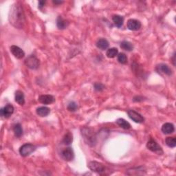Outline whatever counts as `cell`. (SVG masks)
<instances>
[{"instance_id": "17", "label": "cell", "mask_w": 176, "mask_h": 176, "mask_svg": "<svg viewBox=\"0 0 176 176\" xmlns=\"http://www.w3.org/2000/svg\"><path fill=\"white\" fill-rule=\"evenodd\" d=\"M15 101L20 105L25 104V97L23 92L20 90H17L15 92Z\"/></svg>"}, {"instance_id": "18", "label": "cell", "mask_w": 176, "mask_h": 176, "mask_svg": "<svg viewBox=\"0 0 176 176\" xmlns=\"http://www.w3.org/2000/svg\"><path fill=\"white\" fill-rule=\"evenodd\" d=\"M96 45H97V47H98V48L102 50H105L108 48L109 42L107 39H103V38H101V39H99L97 41Z\"/></svg>"}, {"instance_id": "8", "label": "cell", "mask_w": 176, "mask_h": 176, "mask_svg": "<svg viewBox=\"0 0 176 176\" xmlns=\"http://www.w3.org/2000/svg\"><path fill=\"white\" fill-rule=\"evenodd\" d=\"M62 158L65 160V161H72L74 158V153L73 149L71 147H68L63 149L61 153Z\"/></svg>"}, {"instance_id": "11", "label": "cell", "mask_w": 176, "mask_h": 176, "mask_svg": "<svg viewBox=\"0 0 176 176\" xmlns=\"http://www.w3.org/2000/svg\"><path fill=\"white\" fill-rule=\"evenodd\" d=\"M141 26H142L141 22L138 20L131 19V20H128L127 21V28L128 29L130 30L137 31L140 29Z\"/></svg>"}, {"instance_id": "26", "label": "cell", "mask_w": 176, "mask_h": 176, "mask_svg": "<svg viewBox=\"0 0 176 176\" xmlns=\"http://www.w3.org/2000/svg\"><path fill=\"white\" fill-rule=\"evenodd\" d=\"M118 61L121 64H126L127 63V57L124 53H120L118 54Z\"/></svg>"}, {"instance_id": "3", "label": "cell", "mask_w": 176, "mask_h": 176, "mask_svg": "<svg viewBox=\"0 0 176 176\" xmlns=\"http://www.w3.org/2000/svg\"><path fill=\"white\" fill-rule=\"evenodd\" d=\"M88 167L91 171L97 173V174L100 175H106L107 172L108 171H107L106 167H105L104 165L97 161L89 162L88 164Z\"/></svg>"}, {"instance_id": "14", "label": "cell", "mask_w": 176, "mask_h": 176, "mask_svg": "<svg viewBox=\"0 0 176 176\" xmlns=\"http://www.w3.org/2000/svg\"><path fill=\"white\" fill-rule=\"evenodd\" d=\"M36 112L38 116L41 117H46L50 113V109L47 107H39L36 110Z\"/></svg>"}, {"instance_id": "15", "label": "cell", "mask_w": 176, "mask_h": 176, "mask_svg": "<svg viewBox=\"0 0 176 176\" xmlns=\"http://www.w3.org/2000/svg\"><path fill=\"white\" fill-rule=\"evenodd\" d=\"M175 127L172 123H166L162 127V132L165 134H171L174 132Z\"/></svg>"}, {"instance_id": "23", "label": "cell", "mask_w": 176, "mask_h": 176, "mask_svg": "<svg viewBox=\"0 0 176 176\" xmlns=\"http://www.w3.org/2000/svg\"><path fill=\"white\" fill-rule=\"evenodd\" d=\"M120 47L124 50L128 51V52H130V51H132L133 50V44L127 41H123V42H121Z\"/></svg>"}, {"instance_id": "29", "label": "cell", "mask_w": 176, "mask_h": 176, "mask_svg": "<svg viewBox=\"0 0 176 176\" xmlns=\"http://www.w3.org/2000/svg\"><path fill=\"white\" fill-rule=\"evenodd\" d=\"M133 102H140V101H143V97H140V96H136L133 98Z\"/></svg>"}, {"instance_id": "4", "label": "cell", "mask_w": 176, "mask_h": 176, "mask_svg": "<svg viewBox=\"0 0 176 176\" xmlns=\"http://www.w3.org/2000/svg\"><path fill=\"white\" fill-rule=\"evenodd\" d=\"M25 64L28 68L31 70H37L40 65L39 60L34 54H31L25 60Z\"/></svg>"}, {"instance_id": "21", "label": "cell", "mask_w": 176, "mask_h": 176, "mask_svg": "<svg viewBox=\"0 0 176 176\" xmlns=\"http://www.w3.org/2000/svg\"><path fill=\"white\" fill-rule=\"evenodd\" d=\"M116 124L124 129H129L131 128V124L123 118H118L116 120Z\"/></svg>"}, {"instance_id": "13", "label": "cell", "mask_w": 176, "mask_h": 176, "mask_svg": "<svg viewBox=\"0 0 176 176\" xmlns=\"http://www.w3.org/2000/svg\"><path fill=\"white\" fill-rule=\"evenodd\" d=\"M38 100L43 105H49L53 103L55 101V98L52 95L50 94H44V95H41L40 97L38 98Z\"/></svg>"}, {"instance_id": "5", "label": "cell", "mask_w": 176, "mask_h": 176, "mask_svg": "<svg viewBox=\"0 0 176 176\" xmlns=\"http://www.w3.org/2000/svg\"><path fill=\"white\" fill-rule=\"evenodd\" d=\"M35 150H36V147L33 144L26 143L20 147V153L21 156L27 157L30 156L32 153H33Z\"/></svg>"}, {"instance_id": "25", "label": "cell", "mask_w": 176, "mask_h": 176, "mask_svg": "<svg viewBox=\"0 0 176 176\" xmlns=\"http://www.w3.org/2000/svg\"><path fill=\"white\" fill-rule=\"evenodd\" d=\"M166 145L171 148H174L176 146V139L175 137H167L165 140Z\"/></svg>"}, {"instance_id": "7", "label": "cell", "mask_w": 176, "mask_h": 176, "mask_svg": "<svg viewBox=\"0 0 176 176\" xmlns=\"http://www.w3.org/2000/svg\"><path fill=\"white\" fill-rule=\"evenodd\" d=\"M127 114L131 119L136 123H144V121H145V118H144L142 115L136 112V111L134 110H128Z\"/></svg>"}, {"instance_id": "30", "label": "cell", "mask_w": 176, "mask_h": 176, "mask_svg": "<svg viewBox=\"0 0 176 176\" xmlns=\"http://www.w3.org/2000/svg\"><path fill=\"white\" fill-rule=\"evenodd\" d=\"M45 4H46V1H39V4H38V5H39V6H38V7H39V8L41 9L44 6Z\"/></svg>"}, {"instance_id": "2", "label": "cell", "mask_w": 176, "mask_h": 176, "mask_svg": "<svg viewBox=\"0 0 176 176\" xmlns=\"http://www.w3.org/2000/svg\"><path fill=\"white\" fill-rule=\"evenodd\" d=\"M81 134L85 142L89 146L94 147L97 143V136L94 131L90 127H83L81 129Z\"/></svg>"}, {"instance_id": "28", "label": "cell", "mask_w": 176, "mask_h": 176, "mask_svg": "<svg viewBox=\"0 0 176 176\" xmlns=\"http://www.w3.org/2000/svg\"><path fill=\"white\" fill-rule=\"evenodd\" d=\"M94 87L95 90L97 92H102L105 89V85L101 83H95Z\"/></svg>"}, {"instance_id": "20", "label": "cell", "mask_w": 176, "mask_h": 176, "mask_svg": "<svg viewBox=\"0 0 176 176\" xmlns=\"http://www.w3.org/2000/svg\"><path fill=\"white\" fill-rule=\"evenodd\" d=\"M72 141H73L72 134L70 132H68L65 134V135H64L63 138L62 143L65 145H71Z\"/></svg>"}, {"instance_id": "19", "label": "cell", "mask_w": 176, "mask_h": 176, "mask_svg": "<svg viewBox=\"0 0 176 176\" xmlns=\"http://www.w3.org/2000/svg\"><path fill=\"white\" fill-rule=\"evenodd\" d=\"M112 21L114 22V25H116V27L121 28L123 26V23H124V17L120 15H113Z\"/></svg>"}, {"instance_id": "1", "label": "cell", "mask_w": 176, "mask_h": 176, "mask_svg": "<svg viewBox=\"0 0 176 176\" xmlns=\"http://www.w3.org/2000/svg\"><path fill=\"white\" fill-rule=\"evenodd\" d=\"M8 20L10 23L16 28H23L25 24V15L24 8L20 3L12 4L9 11Z\"/></svg>"}, {"instance_id": "27", "label": "cell", "mask_w": 176, "mask_h": 176, "mask_svg": "<svg viewBox=\"0 0 176 176\" xmlns=\"http://www.w3.org/2000/svg\"><path fill=\"white\" fill-rule=\"evenodd\" d=\"M78 108V105L75 102L72 101L68 105V110L70 111H75Z\"/></svg>"}, {"instance_id": "10", "label": "cell", "mask_w": 176, "mask_h": 176, "mask_svg": "<svg viewBox=\"0 0 176 176\" xmlns=\"http://www.w3.org/2000/svg\"><path fill=\"white\" fill-rule=\"evenodd\" d=\"M14 107L11 104L6 105L4 107H3L1 110V116L6 118H10L12 114L14 113Z\"/></svg>"}, {"instance_id": "9", "label": "cell", "mask_w": 176, "mask_h": 176, "mask_svg": "<svg viewBox=\"0 0 176 176\" xmlns=\"http://www.w3.org/2000/svg\"><path fill=\"white\" fill-rule=\"evenodd\" d=\"M10 50L11 53L12 54V55H13L15 58H17L18 59H23L25 56V52H24V50L17 46H11Z\"/></svg>"}, {"instance_id": "22", "label": "cell", "mask_w": 176, "mask_h": 176, "mask_svg": "<svg viewBox=\"0 0 176 176\" xmlns=\"http://www.w3.org/2000/svg\"><path fill=\"white\" fill-rule=\"evenodd\" d=\"M13 132L15 133V136L17 138H20L23 135V129L21 124L17 123L13 126Z\"/></svg>"}, {"instance_id": "16", "label": "cell", "mask_w": 176, "mask_h": 176, "mask_svg": "<svg viewBox=\"0 0 176 176\" xmlns=\"http://www.w3.org/2000/svg\"><path fill=\"white\" fill-rule=\"evenodd\" d=\"M56 25L59 29L63 30L68 26L69 22L67 20H64L61 16H59L56 20Z\"/></svg>"}, {"instance_id": "24", "label": "cell", "mask_w": 176, "mask_h": 176, "mask_svg": "<svg viewBox=\"0 0 176 176\" xmlns=\"http://www.w3.org/2000/svg\"><path fill=\"white\" fill-rule=\"evenodd\" d=\"M118 50L116 48V47H111V48L107 50L106 52V55L108 58L113 59L118 55Z\"/></svg>"}, {"instance_id": "32", "label": "cell", "mask_w": 176, "mask_h": 176, "mask_svg": "<svg viewBox=\"0 0 176 176\" xmlns=\"http://www.w3.org/2000/svg\"><path fill=\"white\" fill-rule=\"evenodd\" d=\"M175 54H174V58H173V60H174V61H173V62H174V65H175Z\"/></svg>"}, {"instance_id": "12", "label": "cell", "mask_w": 176, "mask_h": 176, "mask_svg": "<svg viewBox=\"0 0 176 176\" xmlns=\"http://www.w3.org/2000/svg\"><path fill=\"white\" fill-rule=\"evenodd\" d=\"M157 72L160 74H164L171 76L172 74V70L169 68L168 65L165 63H160L156 67Z\"/></svg>"}, {"instance_id": "31", "label": "cell", "mask_w": 176, "mask_h": 176, "mask_svg": "<svg viewBox=\"0 0 176 176\" xmlns=\"http://www.w3.org/2000/svg\"><path fill=\"white\" fill-rule=\"evenodd\" d=\"M53 3L54 4H62L63 2H60V1H53Z\"/></svg>"}, {"instance_id": "6", "label": "cell", "mask_w": 176, "mask_h": 176, "mask_svg": "<svg viewBox=\"0 0 176 176\" xmlns=\"http://www.w3.org/2000/svg\"><path fill=\"white\" fill-rule=\"evenodd\" d=\"M147 149L152 152H154L158 155H162L163 154V150L162 147L160 146L158 143H157L155 140H150L147 144Z\"/></svg>"}]
</instances>
